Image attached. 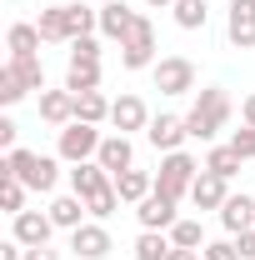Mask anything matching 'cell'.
Returning <instances> with one entry per match:
<instances>
[{
	"label": "cell",
	"instance_id": "1",
	"mask_svg": "<svg viewBox=\"0 0 255 260\" xmlns=\"http://www.w3.org/2000/svg\"><path fill=\"white\" fill-rule=\"evenodd\" d=\"M0 175H15V180H25V190L35 195H50L60 185V160L55 155H35V150H5L0 155Z\"/></svg>",
	"mask_w": 255,
	"mask_h": 260
},
{
	"label": "cell",
	"instance_id": "2",
	"mask_svg": "<svg viewBox=\"0 0 255 260\" xmlns=\"http://www.w3.org/2000/svg\"><path fill=\"white\" fill-rule=\"evenodd\" d=\"M230 95H225L220 85H205L200 95H195L190 115H185V130H190V140H215L225 125H230Z\"/></svg>",
	"mask_w": 255,
	"mask_h": 260
},
{
	"label": "cell",
	"instance_id": "3",
	"mask_svg": "<svg viewBox=\"0 0 255 260\" xmlns=\"http://www.w3.org/2000/svg\"><path fill=\"white\" fill-rule=\"evenodd\" d=\"M195 175H200V160L185 155V150H170L165 160H160V175H155V190L170 195V200H185L195 185Z\"/></svg>",
	"mask_w": 255,
	"mask_h": 260
},
{
	"label": "cell",
	"instance_id": "4",
	"mask_svg": "<svg viewBox=\"0 0 255 260\" xmlns=\"http://www.w3.org/2000/svg\"><path fill=\"white\" fill-rule=\"evenodd\" d=\"M100 125H85V120H70V125L60 130V140H55V155H60L65 165H80V160H95L100 155Z\"/></svg>",
	"mask_w": 255,
	"mask_h": 260
},
{
	"label": "cell",
	"instance_id": "5",
	"mask_svg": "<svg viewBox=\"0 0 255 260\" xmlns=\"http://www.w3.org/2000/svg\"><path fill=\"white\" fill-rule=\"evenodd\" d=\"M150 75H155V90L160 95H190L195 90V65L185 55H160L150 65Z\"/></svg>",
	"mask_w": 255,
	"mask_h": 260
},
{
	"label": "cell",
	"instance_id": "6",
	"mask_svg": "<svg viewBox=\"0 0 255 260\" xmlns=\"http://www.w3.org/2000/svg\"><path fill=\"white\" fill-rule=\"evenodd\" d=\"M120 65L125 70H150L155 65V25L140 15L135 20V30L125 35V45H120Z\"/></svg>",
	"mask_w": 255,
	"mask_h": 260
},
{
	"label": "cell",
	"instance_id": "7",
	"mask_svg": "<svg viewBox=\"0 0 255 260\" xmlns=\"http://www.w3.org/2000/svg\"><path fill=\"white\" fill-rule=\"evenodd\" d=\"M225 40L235 50H255V0H230L225 5Z\"/></svg>",
	"mask_w": 255,
	"mask_h": 260
},
{
	"label": "cell",
	"instance_id": "8",
	"mask_svg": "<svg viewBox=\"0 0 255 260\" xmlns=\"http://www.w3.org/2000/svg\"><path fill=\"white\" fill-rule=\"evenodd\" d=\"M50 235H55L50 210H20V215L10 220V240H20L25 250H35V245H50Z\"/></svg>",
	"mask_w": 255,
	"mask_h": 260
},
{
	"label": "cell",
	"instance_id": "9",
	"mask_svg": "<svg viewBox=\"0 0 255 260\" xmlns=\"http://www.w3.org/2000/svg\"><path fill=\"white\" fill-rule=\"evenodd\" d=\"M175 205H180V200H170V195L150 190L140 205H135V220H140V230H165V235H170V225L180 220V215H175Z\"/></svg>",
	"mask_w": 255,
	"mask_h": 260
},
{
	"label": "cell",
	"instance_id": "10",
	"mask_svg": "<svg viewBox=\"0 0 255 260\" xmlns=\"http://www.w3.org/2000/svg\"><path fill=\"white\" fill-rule=\"evenodd\" d=\"M70 250L80 260H105L115 245H110V230H105V220H85L80 230H70Z\"/></svg>",
	"mask_w": 255,
	"mask_h": 260
},
{
	"label": "cell",
	"instance_id": "11",
	"mask_svg": "<svg viewBox=\"0 0 255 260\" xmlns=\"http://www.w3.org/2000/svg\"><path fill=\"white\" fill-rule=\"evenodd\" d=\"M145 140L155 145L160 155L180 150V145L190 140V130H185V115H155V120H150V130H145Z\"/></svg>",
	"mask_w": 255,
	"mask_h": 260
},
{
	"label": "cell",
	"instance_id": "12",
	"mask_svg": "<svg viewBox=\"0 0 255 260\" xmlns=\"http://www.w3.org/2000/svg\"><path fill=\"white\" fill-rule=\"evenodd\" d=\"M150 110H145V100L140 95H120L115 105H110V125L120 130V135H130V130H150Z\"/></svg>",
	"mask_w": 255,
	"mask_h": 260
},
{
	"label": "cell",
	"instance_id": "13",
	"mask_svg": "<svg viewBox=\"0 0 255 260\" xmlns=\"http://www.w3.org/2000/svg\"><path fill=\"white\" fill-rule=\"evenodd\" d=\"M135 20H140V15L130 10L125 0H105V5H100V35H105V40H120V45H125V35L135 30Z\"/></svg>",
	"mask_w": 255,
	"mask_h": 260
},
{
	"label": "cell",
	"instance_id": "14",
	"mask_svg": "<svg viewBox=\"0 0 255 260\" xmlns=\"http://www.w3.org/2000/svg\"><path fill=\"white\" fill-rule=\"evenodd\" d=\"M225 200H230V180L210 175V170H200L195 185H190V205H195V210H220Z\"/></svg>",
	"mask_w": 255,
	"mask_h": 260
},
{
	"label": "cell",
	"instance_id": "15",
	"mask_svg": "<svg viewBox=\"0 0 255 260\" xmlns=\"http://www.w3.org/2000/svg\"><path fill=\"white\" fill-rule=\"evenodd\" d=\"M110 180H115V175H110L100 160H80V165H70V190L80 195V200H90L95 190H105Z\"/></svg>",
	"mask_w": 255,
	"mask_h": 260
},
{
	"label": "cell",
	"instance_id": "16",
	"mask_svg": "<svg viewBox=\"0 0 255 260\" xmlns=\"http://www.w3.org/2000/svg\"><path fill=\"white\" fill-rule=\"evenodd\" d=\"M220 225L230 230V235H240V230H255V195H235L230 190V200L220 205Z\"/></svg>",
	"mask_w": 255,
	"mask_h": 260
},
{
	"label": "cell",
	"instance_id": "17",
	"mask_svg": "<svg viewBox=\"0 0 255 260\" xmlns=\"http://www.w3.org/2000/svg\"><path fill=\"white\" fill-rule=\"evenodd\" d=\"M95 160L105 165L110 175L130 170V165H135V145H130V135H120V130H115V135H105V140H100V155H95Z\"/></svg>",
	"mask_w": 255,
	"mask_h": 260
},
{
	"label": "cell",
	"instance_id": "18",
	"mask_svg": "<svg viewBox=\"0 0 255 260\" xmlns=\"http://www.w3.org/2000/svg\"><path fill=\"white\" fill-rule=\"evenodd\" d=\"M40 120L65 130L75 120V95H70V90H40Z\"/></svg>",
	"mask_w": 255,
	"mask_h": 260
},
{
	"label": "cell",
	"instance_id": "19",
	"mask_svg": "<svg viewBox=\"0 0 255 260\" xmlns=\"http://www.w3.org/2000/svg\"><path fill=\"white\" fill-rule=\"evenodd\" d=\"M85 215H90V205H85L75 190L50 200V220H55V230H80V225H85Z\"/></svg>",
	"mask_w": 255,
	"mask_h": 260
},
{
	"label": "cell",
	"instance_id": "20",
	"mask_svg": "<svg viewBox=\"0 0 255 260\" xmlns=\"http://www.w3.org/2000/svg\"><path fill=\"white\" fill-rule=\"evenodd\" d=\"M115 190H120V205H140L145 195L155 190V175L130 165V170H120V175H115Z\"/></svg>",
	"mask_w": 255,
	"mask_h": 260
},
{
	"label": "cell",
	"instance_id": "21",
	"mask_svg": "<svg viewBox=\"0 0 255 260\" xmlns=\"http://www.w3.org/2000/svg\"><path fill=\"white\" fill-rule=\"evenodd\" d=\"M40 45H45L40 25H25V20H15V25L5 30V50H10V55H40Z\"/></svg>",
	"mask_w": 255,
	"mask_h": 260
},
{
	"label": "cell",
	"instance_id": "22",
	"mask_svg": "<svg viewBox=\"0 0 255 260\" xmlns=\"http://www.w3.org/2000/svg\"><path fill=\"white\" fill-rule=\"evenodd\" d=\"M175 255V240L165 230H140L135 235V260H170Z\"/></svg>",
	"mask_w": 255,
	"mask_h": 260
},
{
	"label": "cell",
	"instance_id": "23",
	"mask_svg": "<svg viewBox=\"0 0 255 260\" xmlns=\"http://www.w3.org/2000/svg\"><path fill=\"white\" fill-rule=\"evenodd\" d=\"M65 90H70V95H85V90H100V60H70V75H65Z\"/></svg>",
	"mask_w": 255,
	"mask_h": 260
},
{
	"label": "cell",
	"instance_id": "24",
	"mask_svg": "<svg viewBox=\"0 0 255 260\" xmlns=\"http://www.w3.org/2000/svg\"><path fill=\"white\" fill-rule=\"evenodd\" d=\"M35 25H40V35H45V45H70V25H65V5H45Z\"/></svg>",
	"mask_w": 255,
	"mask_h": 260
},
{
	"label": "cell",
	"instance_id": "25",
	"mask_svg": "<svg viewBox=\"0 0 255 260\" xmlns=\"http://www.w3.org/2000/svg\"><path fill=\"white\" fill-rule=\"evenodd\" d=\"M110 105H115V100H105L100 90H85V95H75V120L100 125V120H110Z\"/></svg>",
	"mask_w": 255,
	"mask_h": 260
},
{
	"label": "cell",
	"instance_id": "26",
	"mask_svg": "<svg viewBox=\"0 0 255 260\" xmlns=\"http://www.w3.org/2000/svg\"><path fill=\"white\" fill-rule=\"evenodd\" d=\"M10 70H15V80L25 90H45V65H40V55H10Z\"/></svg>",
	"mask_w": 255,
	"mask_h": 260
},
{
	"label": "cell",
	"instance_id": "27",
	"mask_svg": "<svg viewBox=\"0 0 255 260\" xmlns=\"http://www.w3.org/2000/svg\"><path fill=\"white\" fill-rule=\"evenodd\" d=\"M170 10H175V25L180 30H205V20H210V5L205 0H175Z\"/></svg>",
	"mask_w": 255,
	"mask_h": 260
},
{
	"label": "cell",
	"instance_id": "28",
	"mask_svg": "<svg viewBox=\"0 0 255 260\" xmlns=\"http://www.w3.org/2000/svg\"><path fill=\"white\" fill-rule=\"evenodd\" d=\"M240 155H235V145H215V150H210V155H205V170H210V175H220V180H235V170H240Z\"/></svg>",
	"mask_w": 255,
	"mask_h": 260
},
{
	"label": "cell",
	"instance_id": "29",
	"mask_svg": "<svg viewBox=\"0 0 255 260\" xmlns=\"http://www.w3.org/2000/svg\"><path fill=\"white\" fill-rule=\"evenodd\" d=\"M170 240H175V250H205L210 245L205 230H200V220H175L170 225Z\"/></svg>",
	"mask_w": 255,
	"mask_h": 260
},
{
	"label": "cell",
	"instance_id": "30",
	"mask_svg": "<svg viewBox=\"0 0 255 260\" xmlns=\"http://www.w3.org/2000/svg\"><path fill=\"white\" fill-rule=\"evenodd\" d=\"M0 210H5L10 220L25 210V180H15V175H0Z\"/></svg>",
	"mask_w": 255,
	"mask_h": 260
},
{
	"label": "cell",
	"instance_id": "31",
	"mask_svg": "<svg viewBox=\"0 0 255 260\" xmlns=\"http://www.w3.org/2000/svg\"><path fill=\"white\" fill-rule=\"evenodd\" d=\"M85 205H90V220H110V215H115V205H120V190H115V180H110L105 190H95Z\"/></svg>",
	"mask_w": 255,
	"mask_h": 260
},
{
	"label": "cell",
	"instance_id": "32",
	"mask_svg": "<svg viewBox=\"0 0 255 260\" xmlns=\"http://www.w3.org/2000/svg\"><path fill=\"white\" fill-rule=\"evenodd\" d=\"M25 95H30V90H25V85L15 80V70L5 65V70H0V105H15V100H25Z\"/></svg>",
	"mask_w": 255,
	"mask_h": 260
},
{
	"label": "cell",
	"instance_id": "33",
	"mask_svg": "<svg viewBox=\"0 0 255 260\" xmlns=\"http://www.w3.org/2000/svg\"><path fill=\"white\" fill-rule=\"evenodd\" d=\"M230 145H235L240 160H255V125H240L235 135H230Z\"/></svg>",
	"mask_w": 255,
	"mask_h": 260
},
{
	"label": "cell",
	"instance_id": "34",
	"mask_svg": "<svg viewBox=\"0 0 255 260\" xmlns=\"http://www.w3.org/2000/svg\"><path fill=\"white\" fill-rule=\"evenodd\" d=\"M70 60H100V40H95V35L70 40Z\"/></svg>",
	"mask_w": 255,
	"mask_h": 260
},
{
	"label": "cell",
	"instance_id": "35",
	"mask_svg": "<svg viewBox=\"0 0 255 260\" xmlns=\"http://www.w3.org/2000/svg\"><path fill=\"white\" fill-rule=\"evenodd\" d=\"M200 255L205 260H240V250H235V240H210Z\"/></svg>",
	"mask_w": 255,
	"mask_h": 260
},
{
	"label": "cell",
	"instance_id": "36",
	"mask_svg": "<svg viewBox=\"0 0 255 260\" xmlns=\"http://www.w3.org/2000/svg\"><path fill=\"white\" fill-rule=\"evenodd\" d=\"M15 135H20V125L10 115H0V150H15Z\"/></svg>",
	"mask_w": 255,
	"mask_h": 260
},
{
	"label": "cell",
	"instance_id": "37",
	"mask_svg": "<svg viewBox=\"0 0 255 260\" xmlns=\"http://www.w3.org/2000/svg\"><path fill=\"white\" fill-rule=\"evenodd\" d=\"M230 240H235L240 260H255V230H240V235H230Z\"/></svg>",
	"mask_w": 255,
	"mask_h": 260
},
{
	"label": "cell",
	"instance_id": "38",
	"mask_svg": "<svg viewBox=\"0 0 255 260\" xmlns=\"http://www.w3.org/2000/svg\"><path fill=\"white\" fill-rule=\"evenodd\" d=\"M0 260H25V245H20V240H5V245H0Z\"/></svg>",
	"mask_w": 255,
	"mask_h": 260
},
{
	"label": "cell",
	"instance_id": "39",
	"mask_svg": "<svg viewBox=\"0 0 255 260\" xmlns=\"http://www.w3.org/2000/svg\"><path fill=\"white\" fill-rule=\"evenodd\" d=\"M240 125H255V90L240 100Z\"/></svg>",
	"mask_w": 255,
	"mask_h": 260
},
{
	"label": "cell",
	"instance_id": "40",
	"mask_svg": "<svg viewBox=\"0 0 255 260\" xmlns=\"http://www.w3.org/2000/svg\"><path fill=\"white\" fill-rule=\"evenodd\" d=\"M25 260H60V250H50V245H35V250H25Z\"/></svg>",
	"mask_w": 255,
	"mask_h": 260
},
{
	"label": "cell",
	"instance_id": "41",
	"mask_svg": "<svg viewBox=\"0 0 255 260\" xmlns=\"http://www.w3.org/2000/svg\"><path fill=\"white\" fill-rule=\"evenodd\" d=\"M170 260H205V255H200V250H175Z\"/></svg>",
	"mask_w": 255,
	"mask_h": 260
},
{
	"label": "cell",
	"instance_id": "42",
	"mask_svg": "<svg viewBox=\"0 0 255 260\" xmlns=\"http://www.w3.org/2000/svg\"><path fill=\"white\" fill-rule=\"evenodd\" d=\"M145 5H155V10H160V5H175V0H145Z\"/></svg>",
	"mask_w": 255,
	"mask_h": 260
},
{
	"label": "cell",
	"instance_id": "43",
	"mask_svg": "<svg viewBox=\"0 0 255 260\" xmlns=\"http://www.w3.org/2000/svg\"><path fill=\"white\" fill-rule=\"evenodd\" d=\"M5 5H20V0H5Z\"/></svg>",
	"mask_w": 255,
	"mask_h": 260
}]
</instances>
